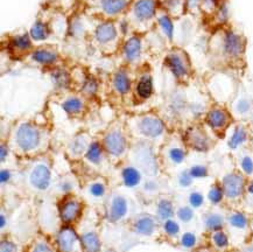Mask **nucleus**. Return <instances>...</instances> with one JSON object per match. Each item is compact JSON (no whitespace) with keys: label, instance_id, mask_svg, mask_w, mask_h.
<instances>
[{"label":"nucleus","instance_id":"obj_1","mask_svg":"<svg viewBox=\"0 0 253 252\" xmlns=\"http://www.w3.org/2000/svg\"><path fill=\"white\" fill-rule=\"evenodd\" d=\"M217 44H213V48L218 51L223 59L229 62H241L245 56L246 40L244 35L237 33L236 31L224 30L217 40H213Z\"/></svg>","mask_w":253,"mask_h":252},{"label":"nucleus","instance_id":"obj_2","mask_svg":"<svg viewBox=\"0 0 253 252\" xmlns=\"http://www.w3.org/2000/svg\"><path fill=\"white\" fill-rule=\"evenodd\" d=\"M165 63L173 76L178 81H187L193 73L189 55L181 48H173L167 54Z\"/></svg>","mask_w":253,"mask_h":252},{"label":"nucleus","instance_id":"obj_3","mask_svg":"<svg viewBox=\"0 0 253 252\" xmlns=\"http://www.w3.org/2000/svg\"><path fill=\"white\" fill-rule=\"evenodd\" d=\"M232 122L230 112L219 105L212 106L206 115V123L215 133H224Z\"/></svg>","mask_w":253,"mask_h":252},{"label":"nucleus","instance_id":"obj_4","mask_svg":"<svg viewBox=\"0 0 253 252\" xmlns=\"http://www.w3.org/2000/svg\"><path fill=\"white\" fill-rule=\"evenodd\" d=\"M18 146L22 151L28 152L33 151L39 146L41 140L40 131L31 124H22L18 128L17 135H15Z\"/></svg>","mask_w":253,"mask_h":252},{"label":"nucleus","instance_id":"obj_5","mask_svg":"<svg viewBox=\"0 0 253 252\" xmlns=\"http://www.w3.org/2000/svg\"><path fill=\"white\" fill-rule=\"evenodd\" d=\"M222 186L225 198L230 200H237L241 198L246 190V180L243 174L238 172H231L223 177Z\"/></svg>","mask_w":253,"mask_h":252},{"label":"nucleus","instance_id":"obj_6","mask_svg":"<svg viewBox=\"0 0 253 252\" xmlns=\"http://www.w3.org/2000/svg\"><path fill=\"white\" fill-rule=\"evenodd\" d=\"M184 143L188 147L193 148L197 152H207L211 147L212 141L206 130L200 126H193L188 128L186 134H184Z\"/></svg>","mask_w":253,"mask_h":252},{"label":"nucleus","instance_id":"obj_7","mask_svg":"<svg viewBox=\"0 0 253 252\" xmlns=\"http://www.w3.org/2000/svg\"><path fill=\"white\" fill-rule=\"evenodd\" d=\"M157 0H137L133 7V15L140 22L150 21L157 13Z\"/></svg>","mask_w":253,"mask_h":252},{"label":"nucleus","instance_id":"obj_8","mask_svg":"<svg viewBox=\"0 0 253 252\" xmlns=\"http://www.w3.org/2000/svg\"><path fill=\"white\" fill-rule=\"evenodd\" d=\"M29 182L31 185L39 190H44L48 188L50 183V170L46 165L39 164L32 169L29 174Z\"/></svg>","mask_w":253,"mask_h":252},{"label":"nucleus","instance_id":"obj_9","mask_svg":"<svg viewBox=\"0 0 253 252\" xmlns=\"http://www.w3.org/2000/svg\"><path fill=\"white\" fill-rule=\"evenodd\" d=\"M139 131L146 137L150 138H158L164 133L165 125L161 119L154 116H147L144 117L139 123Z\"/></svg>","mask_w":253,"mask_h":252},{"label":"nucleus","instance_id":"obj_10","mask_svg":"<svg viewBox=\"0 0 253 252\" xmlns=\"http://www.w3.org/2000/svg\"><path fill=\"white\" fill-rule=\"evenodd\" d=\"M104 144L106 151L115 157L122 156L126 150V139L119 131L110 132L104 139Z\"/></svg>","mask_w":253,"mask_h":252},{"label":"nucleus","instance_id":"obj_11","mask_svg":"<svg viewBox=\"0 0 253 252\" xmlns=\"http://www.w3.org/2000/svg\"><path fill=\"white\" fill-rule=\"evenodd\" d=\"M95 38L98 43L106 44L117 38V30L112 22H103L97 27Z\"/></svg>","mask_w":253,"mask_h":252},{"label":"nucleus","instance_id":"obj_12","mask_svg":"<svg viewBox=\"0 0 253 252\" xmlns=\"http://www.w3.org/2000/svg\"><path fill=\"white\" fill-rule=\"evenodd\" d=\"M58 245L63 252H71L75 247L77 241V235L73 229L69 227L63 228L58 234Z\"/></svg>","mask_w":253,"mask_h":252},{"label":"nucleus","instance_id":"obj_13","mask_svg":"<svg viewBox=\"0 0 253 252\" xmlns=\"http://www.w3.org/2000/svg\"><path fill=\"white\" fill-rule=\"evenodd\" d=\"M233 111L239 117H246L253 111L252 98L246 93H242L233 102Z\"/></svg>","mask_w":253,"mask_h":252},{"label":"nucleus","instance_id":"obj_14","mask_svg":"<svg viewBox=\"0 0 253 252\" xmlns=\"http://www.w3.org/2000/svg\"><path fill=\"white\" fill-rule=\"evenodd\" d=\"M129 0H100V7L109 17L119 14L127 7Z\"/></svg>","mask_w":253,"mask_h":252},{"label":"nucleus","instance_id":"obj_15","mask_svg":"<svg viewBox=\"0 0 253 252\" xmlns=\"http://www.w3.org/2000/svg\"><path fill=\"white\" fill-rule=\"evenodd\" d=\"M249 139V131L244 125H237L233 130L231 137L228 141V146L231 150H237L242 147Z\"/></svg>","mask_w":253,"mask_h":252},{"label":"nucleus","instance_id":"obj_16","mask_svg":"<svg viewBox=\"0 0 253 252\" xmlns=\"http://www.w3.org/2000/svg\"><path fill=\"white\" fill-rule=\"evenodd\" d=\"M81 211V203L75 200H68L61 207V218L64 222H73L77 218Z\"/></svg>","mask_w":253,"mask_h":252},{"label":"nucleus","instance_id":"obj_17","mask_svg":"<svg viewBox=\"0 0 253 252\" xmlns=\"http://www.w3.org/2000/svg\"><path fill=\"white\" fill-rule=\"evenodd\" d=\"M125 57L128 61H135L139 59L141 54V41L137 37H133L126 42L124 46Z\"/></svg>","mask_w":253,"mask_h":252},{"label":"nucleus","instance_id":"obj_18","mask_svg":"<svg viewBox=\"0 0 253 252\" xmlns=\"http://www.w3.org/2000/svg\"><path fill=\"white\" fill-rule=\"evenodd\" d=\"M224 216H222L218 212H209L204 216V225L209 231L215 232L222 230L224 228Z\"/></svg>","mask_w":253,"mask_h":252},{"label":"nucleus","instance_id":"obj_19","mask_svg":"<svg viewBox=\"0 0 253 252\" xmlns=\"http://www.w3.org/2000/svg\"><path fill=\"white\" fill-rule=\"evenodd\" d=\"M127 212V202H126L125 199L121 198H115V200L112 201V206H111V211H110V216H111L112 221H118L124 217Z\"/></svg>","mask_w":253,"mask_h":252},{"label":"nucleus","instance_id":"obj_20","mask_svg":"<svg viewBox=\"0 0 253 252\" xmlns=\"http://www.w3.org/2000/svg\"><path fill=\"white\" fill-rule=\"evenodd\" d=\"M81 243H82L83 250L85 252H98L100 249V243L98 237L93 232L83 235L81 237Z\"/></svg>","mask_w":253,"mask_h":252},{"label":"nucleus","instance_id":"obj_21","mask_svg":"<svg viewBox=\"0 0 253 252\" xmlns=\"http://www.w3.org/2000/svg\"><path fill=\"white\" fill-rule=\"evenodd\" d=\"M228 222L232 228L238 229V230H245V229L249 227L248 216L239 211L231 212V214L228 216Z\"/></svg>","mask_w":253,"mask_h":252},{"label":"nucleus","instance_id":"obj_22","mask_svg":"<svg viewBox=\"0 0 253 252\" xmlns=\"http://www.w3.org/2000/svg\"><path fill=\"white\" fill-rule=\"evenodd\" d=\"M34 61L41 64H51L57 60V54L47 49H38L32 54Z\"/></svg>","mask_w":253,"mask_h":252},{"label":"nucleus","instance_id":"obj_23","mask_svg":"<svg viewBox=\"0 0 253 252\" xmlns=\"http://www.w3.org/2000/svg\"><path fill=\"white\" fill-rule=\"evenodd\" d=\"M159 25H160V28L162 33L166 35L168 40L171 41L174 39V24L173 20H171L169 14H162L158 19Z\"/></svg>","mask_w":253,"mask_h":252},{"label":"nucleus","instance_id":"obj_24","mask_svg":"<svg viewBox=\"0 0 253 252\" xmlns=\"http://www.w3.org/2000/svg\"><path fill=\"white\" fill-rule=\"evenodd\" d=\"M155 229V222L152 217H141L135 222V230L141 235H152Z\"/></svg>","mask_w":253,"mask_h":252},{"label":"nucleus","instance_id":"obj_25","mask_svg":"<svg viewBox=\"0 0 253 252\" xmlns=\"http://www.w3.org/2000/svg\"><path fill=\"white\" fill-rule=\"evenodd\" d=\"M113 85L119 93H126L129 90V80L124 72H118L113 79Z\"/></svg>","mask_w":253,"mask_h":252},{"label":"nucleus","instance_id":"obj_26","mask_svg":"<svg viewBox=\"0 0 253 252\" xmlns=\"http://www.w3.org/2000/svg\"><path fill=\"white\" fill-rule=\"evenodd\" d=\"M123 179L127 187H134L140 182V174L135 168L127 167L123 170Z\"/></svg>","mask_w":253,"mask_h":252},{"label":"nucleus","instance_id":"obj_27","mask_svg":"<svg viewBox=\"0 0 253 252\" xmlns=\"http://www.w3.org/2000/svg\"><path fill=\"white\" fill-rule=\"evenodd\" d=\"M158 215L160 216V218L165 219V221H167V219H170L173 217L174 206L173 203H171V201H169V200L167 199L161 200L158 207Z\"/></svg>","mask_w":253,"mask_h":252},{"label":"nucleus","instance_id":"obj_28","mask_svg":"<svg viewBox=\"0 0 253 252\" xmlns=\"http://www.w3.org/2000/svg\"><path fill=\"white\" fill-rule=\"evenodd\" d=\"M225 198L224 190H223L222 183H215L208 192V200L213 205H218Z\"/></svg>","mask_w":253,"mask_h":252},{"label":"nucleus","instance_id":"obj_29","mask_svg":"<svg viewBox=\"0 0 253 252\" xmlns=\"http://www.w3.org/2000/svg\"><path fill=\"white\" fill-rule=\"evenodd\" d=\"M152 90H153V84H152V79L150 76H144L139 81L137 91L139 96L142 98H148L152 95Z\"/></svg>","mask_w":253,"mask_h":252},{"label":"nucleus","instance_id":"obj_30","mask_svg":"<svg viewBox=\"0 0 253 252\" xmlns=\"http://www.w3.org/2000/svg\"><path fill=\"white\" fill-rule=\"evenodd\" d=\"M186 156L187 153L186 151H184V148L180 146H173L169 148V151H168V158H169V160L175 165L182 164L183 161L186 160Z\"/></svg>","mask_w":253,"mask_h":252},{"label":"nucleus","instance_id":"obj_31","mask_svg":"<svg viewBox=\"0 0 253 252\" xmlns=\"http://www.w3.org/2000/svg\"><path fill=\"white\" fill-rule=\"evenodd\" d=\"M48 34H49V32H48L47 26L42 22H37L31 30V37L37 41L44 40L48 37Z\"/></svg>","mask_w":253,"mask_h":252},{"label":"nucleus","instance_id":"obj_32","mask_svg":"<svg viewBox=\"0 0 253 252\" xmlns=\"http://www.w3.org/2000/svg\"><path fill=\"white\" fill-rule=\"evenodd\" d=\"M213 19L217 21V25L222 26L224 25L229 19V8L228 5L225 2H220L218 8L216 9V12L213 13Z\"/></svg>","mask_w":253,"mask_h":252},{"label":"nucleus","instance_id":"obj_33","mask_svg":"<svg viewBox=\"0 0 253 252\" xmlns=\"http://www.w3.org/2000/svg\"><path fill=\"white\" fill-rule=\"evenodd\" d=\"M11 46L18 50H27L32 47L31 39L27 34L19 35V37H15L11 42Z\"/></svg>","mask_w":253,"mask_h":252},{"label":"nucleus","instance_id":"obj_34","mask_svg":"<svg viewBox=\"0 0 253 252\" xmlns=\"http://www.w3.org/2000/svg\"><path fill=\"white\" fill-rule=\"evenodd\" d=\"M63 109L66 110L68 114H79L81 110L83 109V103L81 99L73 97V98L67 99L63 103Z\"/></svg>","mask_w":253,"mask_h":252},{"label":"nucleus","instance_id":"obj_35","mask_svg":"<svg viewBox=\"0 0 253 252\" xmlns=\"http://www.w3.org/2000/svg\"><path fill=\"white\" fill-rule=\"evenodd\" d=\"M211 240H212L213 245H215L216 248L225 249V248L229 247V237H228V235H226L223 230H218V231L212 232Z\"/></svg>","mask_w":253,"mask_h":252},{"label":"nucleus","instance_id":"obj_36","mask_svg":"<svg viewBox=\"0 0 253 252\" xmlns=\"http://www.w3.org/2000/svg\"><path fill=\"white\" fill-rule=\"evenodd\" d=\"M178 219L183 223H189L195 217V212H194V208H191L190 206H183L181 208H178L176 212Z\"/></svg>","mask_w":253,"mask_h":252},{"label":"nucleus","instance_id":"obj_37","mask_svg":"<svg viewBox=\"0 0 253 252\" xmlns=\"http://www.w3.org/2000/svg\"><path fill=\"white\" fill-rule=\"evenodd\" d=\"M100 158H102V150H100V146L97 143H92L89 146V148H87L86 159L91 161L93 164H98L100 161Z\"/></svg>","mask_w":253,"mask_h":252},{"label":"nucleus","instance_id":"obj_38","mask_svg":"<svg viewBox=\"0 0 253 252\" xmlns=\"http://www.w3.org/2000/svg\"><path fill=\"white\" fill-rule=\"evenodd\" d=\"M239 165H241L242 172L246 174V175H252L253 174V158L250 154H243L239 160Z\"/></svg>","mask_w":253,"mask_h":252},{"label":"nucleus","instance_id":"obj_39","mask_svg":"<svg viewBox=\"0 0 253 252\" xmlns=\"http://www.w3.org/2000/svg\"><path fill=\"white\" fill-rule=\"evenodd\" d=\"M219 1L218 0H201L200 9L208 15H213L216 9L218 8Z\"/></svg>","mask_w":253,"mask_h":252},{"label":"nucleus","instance_id":"obj_40","mask_svg":"<svg viewBox=\"0 0 253 252\" xmlns=\"http://www.w3.org/2000/svg\"><path fill=\"white\" fill-rule=\"evenodd\" d=\"M188 170H189L190 175L194 177V180L204 179V177L209 175V169H208V167L204 166V165H194V166H191Z\"/></svg>","mask_w":253,"mask_h":252},{"label":"nucleus","instance_id":"obj_41","mask_svg":"<svg viewBox=\"0 0 253 252\" xmlns=\"http://www.w3.org/2000/svg\"><path fill=\"white\" fill-rule=\"evenodd\" d=\"M188 202H189V206L191 207V208H194V209L201 208L204 203L203 194L194 190V192H191L189 194V196H188Z\"/></svg>","mask_w":253,"mask_h":252},{"label":"nucleus","instance_id":"obj_42","mask_svg":"<svg viewBox=\"0 0 253 252\" xmlns=\"http://www.w3.org/2000/svg\"><path fill=\"white\" fill-rule=\"evenodd\" d=\"M197 238L194 232H184L181 237V245L186 249H193L196 245Z\"/></svg>","mask_w":253,"mask_h":252},{"label":"nucleus","instance_id":"obj_43","mask_svg":"<svg viewBox=\"0 0 253 252\" xmlns=\"http://www.w3.org/2000/svg\"><path fill=\"white\" fill-rule=\"evenodd\" d=\"M165 231L167 232V235L169 236H177L178 232H180V225H178V223L176 221H174V219H167L166 222H165Z\"/></svg>","mask_w":253,"mask_h":252},{"label":"nucleus","instance_id":"obj_44","mask_svg":"<svg viewBox=\"0 0 253 252\" xmlns=\"http://www.w3.org/2000/svg\"><path fill=\"white\" fill-rule=\"evenodd\" d=\"M178 185H180L182 188H188V187H190L193 185V181H194V177L190 175L189 170H183V172L180 173V175H178Z\"/></svg>","mask_w":253,"mask_h":252},{"label":"nucleus","instance_id":"obj_45","mask_svg":"<svg viewBox=\"0 0 253 252\" xmlns=\"http://www.w3.org/2000/svg\"><path fill=\"white\" fill-rule=\"evenodd\" d=\"M90 190H91L92 195L102 196L104 192H105V188H104V186L102 185V183H93V185L91 186V188H90Z\"/></svg>","mask_w":253,"mask_h":252},{"label":"nucleus","instance_id":"obj_46","mask_svg":"<svg viewBox=\"0 0 253 252\" xmlns=\"http://www.w3.org/2000/svg\"><path fill=\"white\" fill-rule=\"evenodd\" d=\"M15 250H17V248H15V245L11 243V242H7V241L1 242L0 252H15Z\"/></svg>","mask_w":253,"mask_h":252},{"label":"nucleus","instance_id":"obj_47","mask_svg":"<svg viewBox=\"0 0 253 252\" xmlns=\"http://www.w3.org/2000/svg\"><path fill=\"white\" fill-rule=\"evenodd\" d=\"M84 148H85V141L80 140V139H76V140L74 141L73 151L75 152V153H81V152L84 151Z\"/></svg>","mask_w":253,"mask_h":252},{"label":"nucleus","instance_id":"obj_48","mask_svg":"<svg viewBox=\"0 0 253 252\" xmlns=\"http://www.w3.org/2000/svg\"><path fill=\"white\" fill-rule=\"evenodd\" d=\"M201 0H186V9L189 11H195V9H200Z\"/></svg>","mask_w":253,"mask_h":252},{"label":"nucleus","instance_id":"obj_49","mask_svg":"<svg viewBox=\"0 0 253 252\" xmlns=\"http://www.w3.org/2000/svg\"><path fill=\"white\" fill-rule=\"evenodd\" d=\"M32 252H53V251L50 250V248L48 247V245L41 243V244L35 245V247L33 248V251Z\"/></svg>","mask_w":253,"mask_h":252},{"label":"nucleus","instance_id":"obj_50","mask_svg":"<svg viewBox=\"0 0 253 252\" xmlns=\"http://www.w3.org/2000/svg\"><path fill=\"white\" fill-rule=\"evenodd\" d=\"M96 83L93 82V81H89V82H86V84H85V90L87 92H95L96 91Z\"/></svg>","mask_w":253,"mask_h":252},{"label":"nucleus","instance_id":"obj_51","mask_svg":"<svg viewBox=\"0 0 253 252\" xmlns=\"http://www.w3.org/2000/svg\"><path fill=\"white\" fill-rule=\"evenodd\" d=\"M9 177H11V173H9L8 170L2 169L1 173H0V181L4 183V182H6V181L9 180Z\"/></svg>","mask_w":253,"mask_h":252},{"label":"nucleus","instance_id":"obj_52","mask_svg":"<svg viewBox=\"0 0 253 252\" xmlns=\"http://www.w3.org/2000/svg\"><path fill=\"white\" fill-rule=\"evenodd\" d=\"M246 192H249V194H252L253 195V179L250 180L249 182H246Z\"/></svg>","mask_w":253,"mask_h":252},{"label":"nucleus","instance_id":"obj_53","mask_svg":"<svg viewBox=\"0 0 253 252\" xmlns=\"http://www.w3.org/2000/svg\"><path fill=\"white\" fill-rule=\"evenodd\" d=\"M0 150H1V161H4L6 156H7V148H6L4 145H1V148H0Z\"/></svg>","mask_w":253,"mask_h":252},{"label":"nucleus","instance_id":"obj_54","mask_svg":"<svg viewBox=\"0 0 253 252\" xmlns=\"http://www.w3.org/2000/svg\"><path fill=\"white\" fill-rule=\"evenodd\" d=\"M241 252H253V247H248V248H245L244 250H242Z\"/></svg>","mask_w":253,"mask_h":252},{"label":"nucleus","instance_id":"obj_55","mask_svg":"<svg viewBox=\"0 0 253 252\" xmlns=\"http://www.w3.org/2000/svg\"><path fill=\"white\" fill-rule=\"evenodd\" d=\"M1 222H0V224H1V228H4L5 227V216L4 215H1Z\"/></svg>","mask_w":253,"mask_h":252},{"label":"nucleus","instance_id":"obj_56","mask_svg":"<svg viewBox=\"0 0 253 252\" xmlns=\"http://www.w3.org/2000/svg\"><path fill=\"white\" fill-rule=\"evenodd\" d=\"M252 123H253V114H252Z\"/></svg>","mask_w":253,"mask_h":252},{"label":"nucleus","instance_id":"obj_57","mask_svg":"<svg viewBox=\"0 0 253 252\" xmlns=\"http://www.w3.org/2000/svg\"><path fill=\"white\" fill-rule=\"evenodd\" d=\"M252 230H253V223H252Z\"/></svg>","mask_w":253,"mask_h":252}]
</instances>
